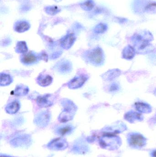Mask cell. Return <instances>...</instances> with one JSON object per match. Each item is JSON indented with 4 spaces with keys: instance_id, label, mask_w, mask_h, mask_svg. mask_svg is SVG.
Masks as SVG:
<instances>
[{
    "instance_id": "52a82bcc",
    "label": "cell",
    "mask_w": 156,
    "mask_h": 157,
    "mask_svg": "<svg viewBox=\"0 0 156 157\" xmlns=\"http://www.w3.org/2000/svg\"><path fill=\"white\" fill-rule=\"evenodd\" d=\"M54 101V96L50 94L38 96L36 100L38 106L41 108L50 107L53 105Z\"/></svg>"
},
{
    "instance_id": "44dd1931",
    "label": "cell",
    "mask_w": 156,
    "mask_h": 157,
    "mask_svg": "<svg viewBox=\"0 0 156 157\" xmlns=\"http://www.w3.org/2000/svg\"><path fill=\"white\" fill-rule=\"evenodd\" d=\"M29 91L28 87L24 85H19L16 86L15 89L13 91V94L15 96L22 97L26 95Z\"/></svg>"
},
{
    "instance_id": "f546056e",
    "label": "cell",
    "mask_w": 156,
    "mask_h": 157,
    "mask_svg": "<svg viewBox=\"0 0 156 157\" xmlns=\"http://www.w3.org/2000/svg\"><path fill=\"white\" fill-rule=\"evenodd\" d=\"M55 2H61L62 0H54Z\"/></svg>"
},
{
    "instance_id": "5bb4252c",
    "label": "cell",
    "mask_w": 156,
    "mask_h": 157,
    "mask_svg": "<svg viewBox=\"0 0 156 157\" xmlns=\"http://www.w3.org/2000/svg\"><path fill=\"white\" fill-rule=\"evenodd\" d=\"M124 118L126 121L131 123H133L136 121H141L143 119V117L141 113L132 111L126 113L125 115Z\"/></svg>"
},
{
    "instance_id": "5b68a950",
    "label": "cell",
    "mask_w": 156,
    "mask_h": 157,
    "mask_svg": "<svg viewBox=\"0 0 156 157\" xmlns=\"http://www.w3.org/2000/svg\"><path fill=\"white\" fill-rule=\"evenodd\" d=\"M84 58L89 63L95 66L102 65L104 59L103 51L99 47L85 52Z\"/></svg>"
},
{
    "instance_id": "e0dca14e",
    "label": "cell",
    "mask_w": 156,
    "mask_h": 157,
    "mask_svg": "<svg viewBox=\"0 0 156 157\" xmlns=\"http://www.w3.org/2000/svg\"><path fill=\"white\" fill-rule=\"evenodd\" d=\"M20 108V104L17 101H14L7 104L5 107V110L7 113L13 114L16 113Z\"/></svg>"
},
{
    "instance_id": "7c38bea8",
    "label": "cell",
    "mask_w": 156,
    "mask_h": 157,
    "mask_svg": "<svg viewBox=\"0 0 156 157\" xmlns=\"http://www.w3.org/2000/svg\"><path fill=\"white\" fill-rule=\"evenodd\" d=\"M76 38L74 34H68L60 40V45L63 48L68 50L73 46L76 40Z\"/></svg>"
},
{
    "instance_id": "2e32d148",
    "label": "cell",
    "mask_w": 156,
    "mask_h": 157,
    "mask_svg": "<svg viewBox=\"0 0 156 157\" xmlns=\"http://www.w3.org/2000/svg\"><path fill=\"white\" fill-rule=\"evenodd\" d=\"M30 25L27 21H19L16 22L14 25L15 31L18 33H23L27 31L30 29Z\"/></svg>"
},
{
    "instance_id": "4316f807",
    "label": "cell",
    "mask_w": 156,
    "mask_h": 157,
    "mask_svg": "<svg viewBox=\"0 0 156 157\" xmlns=\"http://www.w3.org/2000/svg\"><path fill=\"white\" fill-rule=\"evenodd\" d=\"M108 29V26L106 24L100 23L94 27L93 31L97 34H102Z\"/></svg>"
},
{
    "instance_id": "30bf717a",
    "label": "cell",
    "mask_w": 156,
    "mask_h": 157,
    "mask_svg": "<svg viewBox=\"0 0 156 157\" xmlns=\"http://www.w3.org/2000/svg\"><path fill=\"white\" fill-rule=\"evenodd\" d=\"M88 78L87 76L84 75L76 76L68 83V87L71 89H76L80 88L85 84Z\"/></svg>"
},
{
    "instance_id": "9a60e30c",
    "label": "cell",
    "mask_w": 156,
    "mask_h": 157,
    "mask_svg": "<svg viewBox=\"0 0 156 157\" xmlns=\"http://www.w3.org/2000/svg\"><path fill=\"white\" fill-rule=\"evenodd\" d=\"M53 81V78L48 75H40L37 78L38 84L42 87L49 86Z\"/></svg>"
},
{
    "instance_id": "f1b7e54d",
    "label": "cell",
    "mask_w": 156,
    "mask_h": 157,
    "mask_svg": "<svg viewBox=\"0 0 156 157\" xmlns=\"http://www.w3.org/2000/svg\"><path fill=\"white\" fill-rule=\"evenodd\" d=\"M151 155L152 157H156V150L152 151L151 153Z\"/></svg>"
},
{
    "instance_id": "6da1fadb",
    "label": "cell",
    "mask_w": 156,
    "mask_h": 157,
    "mask_svg": "<svg viewBox=\"0 0 156 157\" xmlns=\"http://www.w3.org/2000/svg\"><path fill=\"white\" fill-rule=\"evenodd\" d=\"M153 39L152 34L146 31L136 33L132 37L133 48L138 53H146L152 49L150 43Z\"/></svg>"
},
{
    "instance_id": "ba28073f",
    "label": "cell",
    "mask_w": 156,
    "mask_h": 157,
    "mask_svg": "<svg viewBox=\"0 0 156 157\" xmlns=\"http://www.w3.org/2000/svg\"><path fill=\"white\" fill-rule=\"evenodd\" d=\"M50 119V113L48 111H43L36 116L34 123L39 127H45L49 123Z\"/></svg>"
},
{
    "instance_id": "8fae6325",
    "label": "cell",
    "mask_w": 156,
    "mask_h": 157,
    "mask_svg": "<svg viewBox=\"0 0 156 157\" xmlns=\"http://www.w3.org/2000/svg\"><path fill=\"white\" fill-rule=\"evenodd\" d=\"M55 69L61 74H66L71 71L72 64L69 61L61 60L56 64Z\"/></svg>"
},
{
    "instance_id": "3957f363",
    "label": "cell",
    "mask_w": 156,
    "mask_h": 157,
    "mask_svg": "<svg viewBox=\"0 0 156 157\" xmlns=\"http://www.w3.org/2000/svg\"><path fill=\"white\" fill-rule=\"evenodd\" d=\"M63 110L59 116L58 120L60 122L65 123L73 119L76 111L77 107L69 100H63L62 101Z\"/></svg>"
},
{
    "instance_id": "ac0fdd59",
    "label": "cell",
    "mask_w": 156,
    "mask_h": 157,
    "mask_svg": "<svg viewBox=\"0 0 156 157\" xmlns=\"http://www.w3.org/2000/svg\"><path fill=\"white\" fill-rule=\"evenodd\" d=\"M136 51L133 47L127 46L124 48L122 52V57L127 60H131L135 56Z\"/></svg>"
},
{
    "instance_id": "9c48e42d",
    "label": "cell",
    "mask_w": 156,
    "mask_h": 157,
    "mask_svg": "<svg viewBox=\"0 0 156 157\" xmlns=\"http://www.w3.org/2000/svg\"><path fill=\"white\" fill-rule=\"evenodd\" d=\"M67 142L66 140L59 138L52 140L48 145L49 149L54 150H63L68 147Z\"/></svg>"
},
{
    "instance_id": "4fadbf2b",
    "label": "cell",
    "mask_w": 156,
    "mask_h": 157,
    "mask_svg": "<svg viewBox=\"0 0 156 157\" xmlns=\"http://www.w3.org/2000/svg\"><path fill=\"white\" fill-rule=\"evenodd\" d=\"M38 57L32 52L26 53L21 56V61L25 65H31L37 62Z\"/></svg>"
},
{
    "instance_id": "4dcf8cb0",
    "label": "cell",
    "mask_w": 156,
    "mask_h": 157,
    "mask_svg": "<svg viewBox=\"0 0 156 157\" xmlns=\"http://www.w3.org/2000/svg\"><path fill=\"white\" fill-rule=\"evenodd\" d=\"M1 157H9V156H5V155H1Z\"/></svg>"
},
{
    "instance_id": "d6986e66",
    "label": "cell",
    "mask_w": 156,
    "mask_h": 157,
    "mask_svg": "<svg viewBox=\"0 0 156 157\" xmlns=\"http://www.w3.org/2000/svg\"><path fill=\"white\" fill-rule=\"evenodd\" d=\"M136 109L141 113H149L152 112V109L149 104L143 102H136L135 104Z\"/></svg>"
},
{
    "instance_id": "7a4b0ae2",
    "label": "cell",
    "mask_w": 156,
    "mask_h": 157,
    "mask_svg": "<svg viewBox=\"0 0 156 157\" xmlns=\"http://www.w3.org/2000/svg\"><path fill=\"white\" fill-rule=\"evenodd\" d=\"M100 144L104 149L114 150L120 147L122 144V140L115 135L105 132L100 138Z\"/></svg>"
},
{
    "instance_id": "7402d4cb",
    "label": "cell",
    "mask_w": 156,
    "mask_h": 157,
    "mask_svg": "<svg viewBox=\"0 0 156 157\" xmlns=\"http://www.w3.org/2000/svg\"><path fill=\"white\" fill-rule=\"evenodd\" d=\"M121 71L118 69H114L109 71L104 74V79L107 80H112L121 75Z\"/></svg>"
},
{
    "instance_id": "ffe728a7",
    "label": "cell",
    "mask_w": 156,
    "mask_h": 157,
    "mask_svg": "<svg viewBox=\"0 0 156 157\" xmlns=\"http://www.w3.org/2000/svg\"><path fill=\"white\" fill-rule=\"evenodd\" d=\"M73 129L74 128L72 125L67 124L58 127L56 129V132L59 135L63 136L70 134L72 132Z\"/></svg>"
},
{
    "instance_id": "83f0119b",
    "label": "cell",
    "mask_w": 156,
    "mask_h": 157,
    "mask_svg": "<svg viewBox=\"0 0 156 157\" xmlns=\"http://www.w3.org/2000/svg\"><path fill=\"white\" fill-rule=\"evenodd\" d=\"M119 86L116 83H113L111 85L110 87V90L111 91H116L119 90Z\"/></svg>"
},
{
    "instance_id": "cb8c5ba5",
    "label": "cell",
    "mask_w": 156,
    "mask_h": 157,
    "mask_svg": "<svg viewBox=\"0 0 156 157\" xmlns=\"http://www.w3.org/2000/svg\"><path fill=\"white\" fill-rule=\"evenodd\" d=\"M13 82V78L9 75L5 73L1 74L0 86H8Z\"/></svg>"
},
{
    "instance_id": "277c9868",
    "label": "cell",
    "mask_w": 156,
    "mask_h": 157,
    "mask_svg": "<svg viewBox=\"0 0 156 157\" xmlns=\"http://www.w3.org/2000/svg\"><path fill=\"white\" fill-rule=\"evenodd\" d=\"M133 7L138 13H156V2L153 0H135Z\"/></svg>"
},
{
    "instance_id": "484cf974",
    "label": "cell",
    "mask_w": 156,
    "mask_h": 157,
    "mask_svg": "<svg viewBox=\"0 0 156 157\" xmlns=\"http://www.w3.org/2000/svg\"><path fill=\"white\" fill-rule=\"evenodd\" d=\"M45 11L48 14L50 15H55L60 11V8L55 6H48L45 8Z\"/></svg>"
},
{
    "instance_id": "d4e9b609",
    "label": "cell",
    "mask_w": 156,
    "mask_h": 157,
    "mask_svg": "<svg viewBox=\"0 0 156 157\" xmlns=\"http://www.w3.org/2000/svg\"><path fill=\"white\" fill-rule=\"evenodd\" d=\"M81 7L84 11H91L94 7V2L93 0H86L80 4Z\"/></svg>"
},
{
    "instance_id": "603a6c76",
    "label": "cell",
    "mask_w": 156,
    "mask_h": 157,
    "mask_svg": "<svg viewBox=\"0 0 156 157\" xmlns=\"http://www.w3.org/2000/svg\"><path fill=\"white\" fill-rule=\"evenodd\" d=\"M28 48L25 41H18L16 44L15 48V51L16 53L20 54H25L27 52Z\"/></svg>"
},
{
    "instance_id": "8992f818",
    "label": "cell",
    "mask_w": 156,
    "mask_h": 157,
    "mask_svg": "<svg viewBox=\"0 0 156 157\" xmlns=\"http://www.w3.org/2000/svg\"><path fill=\"white\" fill-rule=\"evenodd\" d=\"M128 144L134 148H141L145 146L147 140L142 135L137 133H132L127 137Z\"/></svg>"
}]
</instances>
